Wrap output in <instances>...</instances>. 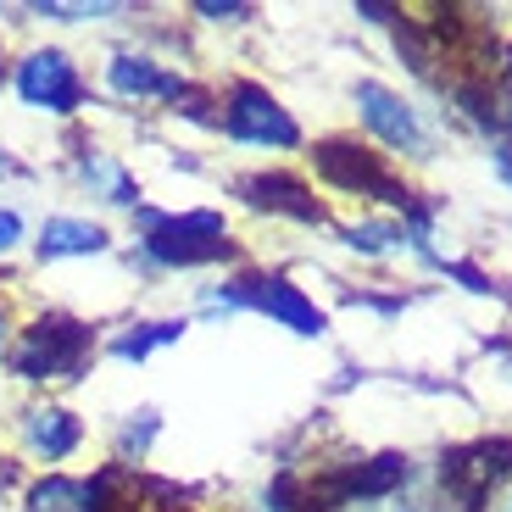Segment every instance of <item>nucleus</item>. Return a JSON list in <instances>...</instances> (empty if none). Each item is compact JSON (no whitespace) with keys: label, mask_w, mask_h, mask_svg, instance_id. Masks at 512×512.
I'll return each instance as SVG.
<instances>
[{"label":"nucleus","mask_w":512,"mask_h":512,"mask_svg":"<svg viewBox=\"0 0 512 512\" xmlns=\"http://www.w3.org/2000/svg\"><path fill=\"white\" fill-rule=\"evenodd\" d=\"M234 190L256 206V212H279V218H295V223H323V201H312V190L290 173H245L234 179Z\"/></svg>","instance_id":"nucleus-10"},{"label":"nucleus","mask_w":512,"mask_h":512,"mask_svg":"<svg viewBox=\"0 0 512 512\" xmlns=\"http://www.w3.org/2000/svg\"><path fill=\"white\" fill-rule=\"evenodd\" d=\"M334 512H418V507H412V496H390V501H351V507Z\"/></svg>","instance_id":"nucleus-20"},{"label":"nucleus","mask_w":512,"mask_h":512,"mask_svg":"<svg viewBox=\"0 0 512 512\" xmlns=\"http://www.w3.org/2000/svg\"><path fill=\"white\" fill-rule=\"evenodd\" d=\"M195 17H206V23H245L251 6H245V0H229V6H218V0H195Z\"/></svg>","instance_id":"nucleus-18"},{"label":"nucleus","mask_w":512,"mask_h":512,"mask_svg":"<svg viewBox=\"0 0 512 512\" xmlns=\"http://www.w3.org/2000/svg\"><path fill=\"white\" fill-rule=\"evenodd\" d=\"M23 512H128V496L117 490V474H90V479H73V474H45L28 485Z\"/></svg>","instance_id":"nucleus-7"},{"label":"nucleus","mask_w":512,"mask_h":512,"mask_svg":"<svg viewBox=\"0 0 512 512\" xmlns=\"http://www.w3.org/2000/svg\"><path fill=\"white\" fill-rule=\"evenodd\" d=\"M34 17H51V23H101V17H123L128 6H117V0H45V6H28Z\"/></svg>","instance_id":"nucleus-16"},{"label":"nucleus","mask_w":512,"mask_h":512,"mask_svg":"<svg viewBox=\"0 0 512 512\" xmlns=\"http://www.w3.org/2000/svg\"><path fill=\"white\" fill-rule=\"evenodd\" d=\"M346 245L357 256H384V251H396V245H407V229H401V218H368V223H351L346 229Z\"/></svg>","instance_id":"nucleus-15"},{"label":"nucleus","mask_w":512,"mask_h":512,"mask_svg":"<svg viewBox=\"0 0 512 512\" xmlns=\"http://www.w3.org/2000/svg\"><path fill=\"white\" fill-rule=\"evenodd\" d=\"M218 128L234 145H256V151H295L301 145V123L273 101L262 84H229V95L218 101Z\"/></svg>","instance_id":"nucleus-3"},{"label":"nucleus","mask_w":512,"mask_h":512,"mask_svg":"<svg viewBox=\"0 0 512 512\" xmlns=\"http://www.w3.org/2000/svg\"><path fill=\"white\" fill-rule=\"evenodd\" d=\"M351 95H357V112H362V123H368V134L379 145H390V151H401V156H429V128H423V117L412 101H401L396 90H384L373 78H362Z\"/></svg>","instance_id":"nucleus-6"},{"label":"nucleus","mask_w":512,"mask_h":512,"mask_svg":"<svg viewBox=\"0 0 512 512\" xmlns=\"http://www.w3.org/2000/svg\"><path fill=\"white\" fill-rule=\"evenodd\" d=\"M134 229H140V256L151 268H206V262H229L234 240L223 212H151L134 206Z\"/></svg>","instance_id":"nucleus-1"},{"label":"nucleus","mask_w":512,"mask_h":512,"mask_svg":"<svg viewBox=\"0 0 512 512\" xmlns=\"http://www.w3.org/2000/svg\"><path fill=\"white\" fill-rule=\"evenodd\" d=\"M73 179L84 184L90 195H101L106 206H128V212L140 206V184H134V173H128L106 145H90V140L78 145L73 151Z\"/></svg>","instance_id":"nucleus-11"},{"label":"nucleus","mask_w":512,"mask_h":512,"mask_svg":"<svg viewBox=\"0 0 512 512\" xmlns=\"http://www.w3.org/2000/svg\"><path fill=\"white\" fill-rule=\"evenodd\" d=\"M106 90H112L117 101H134V106H151V101L179 106L184 95H190V84H184V73L162 67L145 51H117L112 62H106Z\"/></svg>","instance_id":"nucleus-8"},{"label":"nucleus","mask_w":512,"mask_h":512,"mask_svg":"<svg viewBox=\"0 0 512 512\" xmlns=\"http://www.w3.org/2000/svg\"><path fill=\"white\" fill-rule=\"evenodd\" d=\"M17 84V101L34 106V112H51V117H73L84 106V78H78V62L67 51H28L12 73Z\"/></svg>","instance_id":"nucleus-5"},{"label":"nucleus","mask_w":512,"mask_h":512,"mask_svg":"<svg viewBox=\"0 0 512 512\" xmlns=\"http://www.w3.org/2000/svg\"><path fill=\"white\" fill-rule=\"evenodd\" d=\"M490 162H496V173L512 184V134H496V140H490Z\"/></svg>","instance_id":"nucleus-21"},{"label":"nucleus","mask_w":512,"mask_h":512,"mask_svg":"<svg viewBox=\"0 0 512 512\" xmlns=\"http://www.w3.org/2000/svg\"><path fill=\"white\" fill-rule=\"evenodd\" d=\"M245 295H251L256 312H268L279 329L290 334H307V340H318L323 329H329V318H323L318 307H312L307 295L295 290L290 279H268V273H245Z\"/></svg>","instance_id":"nucleus-9"},{"label":"nucleus","mask_w":512,"mask_h":512,"mask_svg":"<svg viewBox=\"0 0 512 512\" xmlns=\"http://www.w3.org/2000/svg\"><path fill=\"white\" fill-rule=\"evenodd\" d=\"M112 245V234L90 218H45L39 223L34 256L39 262H67V256H101Z\"/></svg>","instance_id":"nucleus-13"},{"label":"nucleus","mask_w":512,"mask_h":512,"mask_svg":"<svg viewBox=\"0 0 512 512\" xmlns=\"http://www.w3.org/2000/svg\"><path fill=\"white\" fill-rule=\"evenodd\" d=\"M501 112H507V134H512V95H507V101H501Z\"/></svg>","instance_id":"nucleus-23"},{"label":"nucleus","mask_w":512,"mask_h":512,"mask_svg":"<svg viewBox=\"0 0 512 512\" xmlns=\"http://www.w3.org/2000/svg\"><path fill=\"white\" fill-rule=\"evenodd\" d=\"M78 440H84V423L73 418L67 407H28L23 412V446L34 451L39 462H62L78 451Z\"/></svg>","instance_id":"nucleus-12"},{"label":"nucleus","mask_w":512,"mask_h":512,"mask_svg":"<svg viewBox=\"0 0 512 512\" xmlns=\"http://www.w3.org/2000/svg\"><path fill=\"white\" fill-rule=\"evenodd\" d=\"M0 173H17V167H12V162H6V156H0Z\"/></svg>","instance_id":"nucleus-24"},{"label":"nucleus","mask_w":512,"mask_h":512,"mask_svg":"<svg viewBox=\"0 0 512 512\" xmlns=\"http://www.w3.org/2000/svg\"><path fill=\"white\" fill-rule=\"evenodd\" d=\"M312 167L323 173V184H334V190H346V195H368V201H384V206H396V212H407V206H412V190L357 140H323V145H312Z\"/></svg>","instance_id":"nucleus-4"},{"label":"nucleus","mask_w":512,"mask_h":512,"mask_svg":"<svg viewBox=\"0 0 512 512\" xmlns=\"http://www.w3.org/2000/svg\"><path fill=\"white\" fill-rule=\"evenodd\" d=\"M95 357V329L78 318H39L28 323L23 334L12 340V373L28 384H45V379H78L84 362Z\"/></svg>","instance_id":"nucleus-2"},{"label":"nucleus","mask_w":512,"mask_h":512,"mask_svg":"<svg viewBox=\"0 0 512 512\" xmlns=\"http://www.w3.org/2000/svg\"><path fill=\"white\" fill-rule=\"evenodd\" d=\"M23 245V212L17 206H0V256H12Z\"/></svg>","instance_id":"nucleus-19"},{"label":"nucleus","mask_w":512,"mask_h":512,"mask_svg":"<svg viewBox=\"0 0 512 512\" xmlns=\"http://www.w3.org/2000/svg\"><path fill=\"white\" fill-rule=\"evenodd\" d=\"M156 429H162V418H156V412H134V418L117 429V457H123V462H145Z\"/></svg>","instance_id":"nucleus-17"},{"label":"nucleus","mask_w":512,"mask_h":512,"mask_svg":"<svg viewBox=\"0 0 512 512\" xmlns=\"http://www.w3.org/2000/svg\"><path fill=\"white\" fill-rule=\"evenodd\" d=\"M0 357H12V318L0 312Z\"/></svg>","instance_id":"nucleus-22"},{"label":"nucleus","mask_w":512,"mask_h":512,"mask_svg":"<svg viewBox=\"0 0 512 512\" xmlns=\"http://www.w3.org/2000/svg\"><path fill=\"white\" fill-rule=\"evenodd\" d=\"M184 334V318H156V323H134V329H123V334H112V357L117 362H145L156 346H173Z\"/></svg>","instance_id":"nucleus-14"}]
</instances>
